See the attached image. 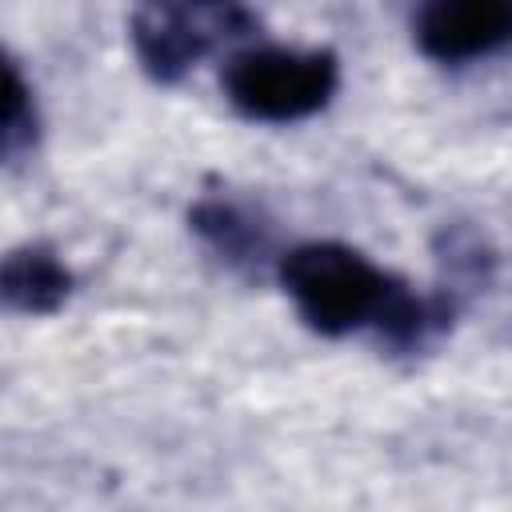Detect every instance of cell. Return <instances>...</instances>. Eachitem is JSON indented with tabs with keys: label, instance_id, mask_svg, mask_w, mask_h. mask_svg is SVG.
<instances>
[{
	"label": "cell",
	"instance_id": "obj_4",
	"mask_svg": "<svg viewBox=\"0 0 512 512\" xmlns=\"http://www.w3.org/2000/svg\"><path fill=\"white\" fill-rule=\"evenodd\" d=\"M412 40L432 64H472L512 48V0H416Z\"/></svg>",
	"mask_w": 512,
	"mask_h": 512
},
{
	"label": "cell",
	"instance_id": "obj_6",
	"mask_svg": "<svg viewBox=\"0 0 512 512\" xmlns=\"http://www.w3.org/2000/svg\"><path fill=\"white\" fill-rule=\"evenodd\" d=\"M72 268L52 244H20L4 256L0 296L16 316H52L72 296Z\"/></svg>",
	"mask_w": 512,
	"mask_h": 512
},
{
	"label": "cell",
	"instance_id": "obj_1",
	"mask_svg": "<svg viewBox=\"0 0 512 512\" xmlns=\"http://www.w3.org/2000/svg\"><path fill=\"white\" fill-rule=\"evenodd\" d=\"M276 280L316 336L340 340L372 332L388 356L432 352L464 308L452 288L436 284L432 292H416L404 276L340 240H304L280 252Z\"/></svg>",
	"mask_w": 512,
	"mask_h": 512
},
{
	"label": "cell",
	"instance_id": "obj_2",
	"mask_svg": "<svg viewBox=\"0 0 512 512\" xmlns=\"http://www.w3.org/2000/svg\"><path fill=\"white\" fill-rule=\"evenodd\" d=\"M220 88L232 112L252 124H296L332 104L340 56L332 48H244L224 60Z\"/></svg>",
	"mask_w": 512,
	"mask_h": 512
},
{
	"label": "cell",
	"instance_id": "obj_3",
	"mask_svg": "<svg viewBox=\"0 0 512 512\" xmlns=\"http://www.w3.org/2000/svg\"><path fill=\"white\" fill-rule=\"evenodd\" d=\"M256 20L236 8H196L184 0H136L128 40L148 80L180 84L220 40L252 32Z\"/></svg>",
	"mask_w": 512,
	"mask_h": 512
},
{
	"label": "cell",
	"instance_id": "obj_7",
	"mask_svg": "<svg viewBox=\"0 0 512 512\" xmlns=\"http://www.w3.org/2000/svg\"><path fill=\"white\" fill-rule=\"evenodd\" d=\"M436 264H440V284L452 288L460 300H468L472 292L492 284L496 252L472 224H448L436 236Z\"/></svg>",
	"mask_w": 512,
	"mask_h": 512
},
{
	"label": "cell",
	"instance_id": "obj_9",
	"mask_svg": "<svg viewBox=\"0 0 512 512\" xmlns=\"http://www.w3.org/2000/svg\"><path fill=\"white\" fill-rule=\"evenodd\" d=\"M184 4H196V8H236L240 0H184Z\"/></svg>",
	"mask_w": 512,
	"mask_h": 512
},
{
	"label": "cell",
	"instance_id": "obj_8",
	"mask_svg": "<svg viewBox=\"0 0 512 512\" xmlns=\"http://www.w3.org/2000/svg\"><path fill=\"white\" fill-rule=\"evenodd\" d=\"M40 140V112H36V96L32 84L24 80L20 64L8 60L4 64V120H0V156L8 168H16Z\"/></svg>",
	"mask_w": 512,
	"mask_h": 512
},
{
	"label": "cell",
	"instance_id": "obj_5",
	"mask_svg": "<svg viewBox=\"0 0 512 512\" xmlns=\"http://www.w3.org/2000/svg\"><path fill=\"white\" fill-rule=\"evenodd\" d=\"M188 228L196 232V240L232 272L244 276H260L264 264H276V232L272 220L228 192H208L188 208Z\"/></svg>",
	"mask_w": 512,
	"mask_h": 512
}]
</instances>
